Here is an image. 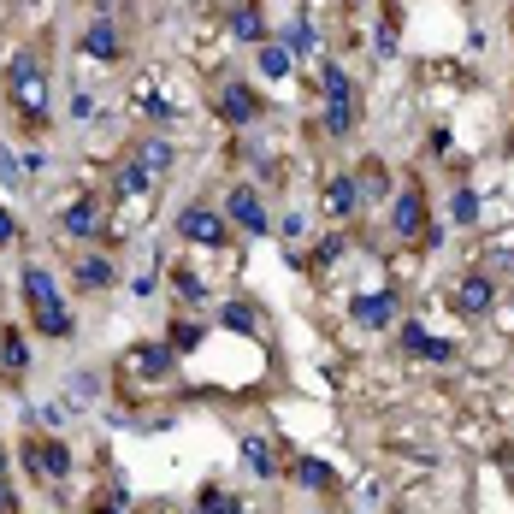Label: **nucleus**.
<instances>
[{"instance_id": "nucleus-1", "label": "nucleus", "mask_w": 514, "mask_h": 514, "mask_svg": "<svg viewBox=\"0 0 514 514\" xmlns=\"http://www.w3.org/2000/svg\"><path fill=\"white\" fill-rule=\"evenodd\" d=\"M24 302H30V320H36V331L42 337H54V343H65L71 331H77V320H71V308L60 302V284H54V272L48 266H24Z\"/></svg>"}, {"instance_id": "nucleus-2", "label": "nucleus", "mask_w": 514, "mask_h": 514, "mask_svg": "<svg viewBox=\"0 0 514 514\" xmlns=\"http://www.w3.org/2000/svg\"><path fill=\"white\" fill-rule=\"evenodd\" d=\"M320 101H325V130L331 136H349L361 113H355V83H349L343 65H325L320 71Z\"/></svg>"}, {"instance_id": "nucleus-3", "label": "nucleus", "mask_w": 514, "mask_h": 514, "mask_svg": "<svg viewBox=\"0 0 514 514\" xmlns=\"http://www.w3.org/2000/svg\"><path fill=\"white\" fill-rule=\"evenodd\" d=\"M6 77H12V101H18V113H24L30 125H42V119H48V77H42V60H36V54H18Z\"/></svg>"}, {"instance_id": "nucleus-4", "label": "nucleus", "mask_w": 514, "mask_h": 514, "mask_svg": "<svg viewBox=\"0 0 514 514\" xmlns=\"http://www.w3.org/2000/svg\"><path fill=\"white\" fill-rule=\"evenodd\" d=\"M390 231L402 237V243H420L432 225H426V190L420 184H402V190L390 195Z\"/></svg>"}, {"instance_id": "nucleus-5", "label": "nucleus", "mask_w": 514, "mask_h": 514, "mask_svg": "<svg viewBox=\"0 0 514 514\" xmlns=\"http://www.w3.org/2000/svg\"><path fill=\"white\" fill-rule=\"evenodd\" d=\"M178 237L195 243V249H225V243H231V225H225V213H213V207H184V213H178Z\"/></svg>"}, {"instance_id": "nucleus-6", "label": "nucleus", "mask_w": 514, "mask_h": 514, "mask_svg": "<svg viewBox=\"0 0 514 514\" xmlns=\"http://www.w3.org/2000/svg\"><path fill=\"white\" fill-rule=\"evenodd\" d=\"M225 225H237L243 237H266V207H260L255 184H231V195H225Z\"/></svg>"}, {"instance_id": "nucleus-7", "label": "nucleus", "mask_w": 514, "mask_h": 514, "mask_svg": "<svg viewBox=\"0 0 514 514\" xmlns=\"http://www.w3.org/2000/svg\"><path fill=\"white\" fill-rule=\"evenodd\" d=\"M24 461H30V473L42 479V485H60V479H71V450H65L60 438H30L24 444Z\"/></svg>"}, {"instance_id": "nucleus-8", "label": "nucleus", "mask_w": 514, "mask_h": 514, "mask_svg": "<svg viewBox=\"0 0 514 514\" xmlns=\"http://www.w3.org/2000/svg\"><path fill=\"white\" fill-rule=\"evenodd\" d=\"M213 107H219L225 125H255L260 119V95L249 89V83H225V89L213 95Z\"/></svg>"}, {"instance_id": "nucleus-9", "label": "nucleus", "mask_w": 514, "mask_h": 514, "mask_svg": "<svg viewBox=\"0 0 514 514\" xmlns=\"http://www.w3.org/2000/svg\"><path fill=\"white\" fill-rule=\"evenodd\" d=\"M497 308V284L485 272H461L455 284V314H491Z\"/></svg>"}, {"instance_id": "nucleus-10", "label": "nucleus", "mask_w": 514, "mask_h": 514, "mask_svg": "<svg viewBox=\"0 0 514 514\" xmlns=\"http://www.w3.org/2000/svg\"><path fill=\"white\" fill-rule=\"evenodd\" d=\"M349 314H355V325H396L402 320V302H396V290H373V296H355L349 302Z\"/></svg>"}, {"instance_id": "nucleus-11", "label": "nucleus", "mask_w": 514, "mask_h": 514, "mask_svg": "<svg viewBox=\"0 0 514 514\" xmlns=\"http://www.w3.org/2000/svg\"><path fill=\"white\" fill-rule=\"evenodd\" d=\"M101 219H107V213H101V201H95V195H77V201L60 213V231H65V237H77V243H89V237L101 231Z\"/></svg>"}, {"instance_id": "nucleus-12", "label": "nucleus", "mask_w": 514, "mask_h": 514, "mask_svg": "<svg viewBox=\"0 0 514 514\" xmlns=\"http://www.w3.org/2000/svg\"><path fill=\"white\" fill-rule=\"evenodd\" d=\"M237 450H243V461L255 467L260 479H278V473H284V455H278V444H272V438H260V432H243V438H237Z\"/></svg>"}, {"instance_id": "nucleus-13", "label": "nucleus", "mask_w": 514, "mask_h": 514, "mask_svg": "<svg viewBox=\"0 0 514 514\" xmlns=\"http://www.w3.org/2000/svg\"><path fill=\"white\" fill-rule=\"evenodd\" d=\"M325 213H331V219H355V213H361V190H355V172H337V178H331V184H325Z\"/></svg>"}, {"instance_id": "nucleus-14", "label": "nucleus", "mask_w": 514, "mask_h": 514, "mask_svg": "<svg viewBox=\"0 0 514 514\" xmlns=\"http://www.w3.org/2000/svg\"><path fill=\"white\" fill-rule=\"evenodd\" d=\"M396 325H402V349H408V355H426V361H455V343L432 337V331H420L414 320H396Z\"/></svg>"}, {"instance_id": "nucleus-15", "label": "nucleus", "mask_w": 514, "mask_h": 514, "mask_svg": "<svg viewBox=\"0 0 514 514\" xmlns=\"http://www.w3.org/2000/svg\"><path fill=\"white\" fill-rule=\"evenodd\" d=\"M113 284H119V272H113V260L107 255H83L77 260V290L101 296V290H113Z\"/></svg>"}, {"instance_id": "nucleus-16", "label": "nucleus", "mask_w": 514, "mask_h": 514, "mask_svg": "<svg viewBox=\"0 0 514 514\" xmlns=\"http://www.w3.org/2000/svg\"><path fill=\"white\" fill-rule=\"evenodd\" d=\"M130 367H142V379H172L178 349H172V343H148V349H136V355H130Z\"/></svg>"}, {"instance_id": "nucleus-17", "label": "nucleus", "mask_w": 514, "mask_h": 514, "mask_svg": "<svg viewBox=\"0 0 514 514\" xmlns=\"http://www.w3.org/2000/svg\"><path fill=\"white\" fill-rule=\"evenodd\" d=\"M83 54H89V60H119L125 42H119L113 24H89V30H83Z\"/></svg>"}, {"instance_id": "nucleus-18", "label": "nucleus", "mask_w": 514, "mask_h": 514, "mask_svg": "<svg viewBox=\"0 0 514 514\" xmlns=\"http://www.w3.org/2000/svg\"><path fill=\"white\" fill-rule=\"evenodd\" d=\"M0 367H6V379H18V373H30V349H24V337H18V325H0Z\"/></svg>"}, {"instance_id": "nucleus-19", "label": "nucleus", "mask_w": 514, "mask_h": 514, "mask_svg": "<svg viewBox=\"0 0 514 514\" xmlns=\"http://www.w3.org/2000/svg\"><path fill=\"white\" fill-rule=\"evenodd\" d=\"M190 514H249V509H243V497H231L225 485H201V497H195Z\"/></svg>"}, {"instance_id": "nucleus-20", "label": "nucleus", "mask_w": 514, "mask_h": 514, "mask_svg": "<svg viewBox=\"0 0 514 514\" xmlns=\"http://www.w3.org/2000/svg\"><path fill=\"white\" fill-rule=\"evenodd\" d=\"M355 190H361V207H367V201H390V172L379 160L361 166V172H355Z\"/></svg>"}, {"instance_id": "nucleus-21", "label": "nucleus", "mask_w": 514, "mask_h": 514, "mask_svg": "<svg viewBox=\"0 0 514 514\" xmlns=\"http://www.w3.org/2000/svg\"><path fill=\"white\" fill-rule=\"evenodd\" d=\"M296 479H302L308 491H331V485H337L331 461H320V455H302V461H296Z\"/></svg>"}, {"instance_id": "nucleus-22", "label": "nucleus", "mask_w": 514, "mask_h": 514, "mask_svg": "<svg viewBox=\"0 0 514 514\" xmlns=\"http://www.w3.org/2000/svg\"><path fill=\"white\" fill-rule=\"evenodd\" d=\"M136 166H142L148 178H160V172L172 166V142H160V136H148V142L136 148Z\"/></svg>"}, {"instance_id": "nucleus-23", "label": "nucleus", "mask_w": 514, "mask_h": 514, "mask_svg": "<svg viewBox=\"0 0 514 514\" xmlns=\"http://www.w3.org/2000/svg\"><path fill=\"white\" fill-rule=\"evenodd\" d=\"M231 30H237V36H243V42H266V24H260V12L255 6H237V12H231Z\"/></svg>"}, {"instance_id": "nucleus-24", "label": "nucleus", "mask_w": 514, "mask_h": 514, "mask_svg": "<svg viewBox=\"0 0 514 514\" xmlns=\"http://www.w3.org/2000/svg\"><path fill=\"white\" fill-rule=\"evenodd\" d=\"M290 48H284V42H260V71H266V77H290Z\"/></svg>"}, {"instance_id": "nucleus-25", "label": "nucleus", "mask_w": 514, "mask_h": 514, "mask_svg": "<svg viewBox=\"0 0 514 514\" xmlns=\"http://www.w3.org/2000/svg\"><path fill=\"white\" fill-rule=\"evenodd\" d=\"M172 290H178L184 302H207V284H201L195 266H172Z\"/></svg>"}, {"instance_id": "nucleus-26", "label": "nucleus", "mask_w": 514, "mask_h": 514, "mask_svg": "<svg viewBox=\"0 0 514 514\" xmlns=\"http://www.w3.org/2000/svg\"><path fill=\"white\" fill-rule=\"evenodd\" d=\"M219 320L231 325V331H249V337H255V331H260V308H249V302H225V314H219Z\"/></svg>"}, {"instance_id": "nucleus-27", "label": "nucleus", "mask_w": 514, "mask_h": 514, "mask_svg": "<svg viewBox=\"0 0 514 514\" xmlns=\"http://www.w3.org/2000/svg\"><path fill=\"white\" fill-rule=\"evenodd\" d=\"M148 184H154V178H148V172H142L136 160H130L125 172H119V195H148Z\"/></svg>"}, {"instance_id": "nucleus-28", "label": "nucleus", "mask_w": 514, "mask_h": 514, "mask_svg": "<svg viewBox=\"0 0 514 514\" xmlns=\"http://www.w3.org/2000/svg\"><path fill=\"white\" fill-rule=\"evenodd\" d=\"M201 337H207V331H201L195 320H172V349H195Z\"/></svg>"}, {"instance_id": "nucleus-29", "label": "nucleus", "mask_w": 514, "mask_h": 514, "mask_svg": "<svg viewBox=\"0 0 514 514\" xmlns=\"http://www.w3.org/2000/svg\"><path fill=\"white\" fill-rule=\"evenodd\" d=\"M0 184L24 190V172H18V160H12V148H6V142H0Z\"/></svg>"}, {"instance_id": "nucleus-30", "label": "nucleus", "mask_w": 514, "mask_h": 514, "mask_svg": "<svg viewBox=\"0 0 514 514\" xmlns=\"http://www.w3.org/2000/svg\"><path fill=\"white\" fill-rule=\"evenodd\" d=\"M473 219H479V195L461 190V195H455V225H473Z\"/></svg>"}, {"instance_id": "nucleus-31", "label": "nucleus", "mask_w": 514, "mask_h": 514, "mask_svg": "<svg viewBox=\"0 0 514 514\" xmlns=\"http://www.w3.org/2000/svg\"><path fill=\"white\" fill-rule=\"evenodd\" d=\"M314 48H320V42H314V30H308V24H296V30H290V60H296V54H314Z\"/></svg>"}, {"instance_id": "nucleus-32", "label": "nucleus", "mask_w": 514, "mask_h": 514, "mask_svg": "<svg viewBox=\"0 0 514 514\" xmlns=\"http://www.w3.org/2000/svg\"><path fill=\"white\" fill-rule=\"evenodd\" d=\"M0 514H18V497H12V485H6V450H0Z\"/></svg>"}, {"instance_id": "nucleus-33", "label": "nucleus", "mask_w": 514, "mask_h": 514, "mask_svg": "<svg viewBox=\"0 0 514 514\" xmlns=\"http://www.w3.org/2000/svg\"><path fill=\"white\" fill-rule=\"evenodd\" d=\"M12 243H18V219L0 207V249H12Z\"/></svg>"}, {"instance_id": "nucleus-34", "label": "nucleus", "mask_w": 514, "mask_h": 514, "mask_svg": "<svg viewBox=\"0 0 514 514\" xmlns=\"http://www.w3.org/2000/svg\"><path fill=\"white\" fill-rule=\"evenodd\" d=\"M373 54H379V60H390V54H396V30H390V24L379 30V42H373Z\"/></svg>"}, {"instance_id": "nucleus-35", "label": "nucleus", "mask_w": 514, "mask_h": 514, "mask_svg": "<svg viewBox=\"0 0 514 514\" xmlns=\"http://www.w3.org/2000/svg\"><path fill=\"white\" fill-rule=\"evenodd\" d=\"M237 6H255V0H237Z\"/></svg>"}, {"instance_id": "nucleus-36", "label": "nucleus", "mask_w": 514, "mask_h": 514, "mask_svg": "<svg viewBox=\"0 0 514 514\" xmlns=\"http://www.w3.org/2000/svg\"><path fill=\"white\" fill-rule=\"evenodd\" d=\"M154 514H166V509H154Z\"/></svg>"}]
</instances>
